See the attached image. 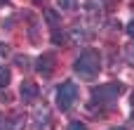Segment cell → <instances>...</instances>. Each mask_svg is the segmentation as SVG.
<instances>
[{"label":"cell","instance_id":"8992f818","mask_svg":"<svg viewBox=\"0 0 134 130\" xmlns=\"http://www.w3.org/2000/svg\"><path fill=\"white\" fill-rule=\"evenodd\" d=\"M85 12L92 21H101L106 14V0H85Z\"/></svg>","mask_w":134,"mask_h":130},{"label":"cell","instance_id":"3957f363","mask_svg":"<svg viewBox=\"0 0 134 130\" xmlns=\"http://www.w3.org/2000/svg\"><path fill=\"white\" fill-rule=\"evenodd\" d=\"M75 99H78V85L73 81H64L57 90V107L61 111H68L75 104Z\"/></svg>","mask_w":134,"mask_h":130},{"label":"cell","instance_id":"7c38bea8","mask_svg":"<svg viewBox=\"0 0 134 130\" xmlns=\"http://www.w3.org/2000/svg\"><path fill=\"white\" fill-rule=\"evenodd\" d=\"M57 5H59L61 9H71V7L75 5V0H57Z\"/></svg>","mask_w":134,"mask_h":130},{"label":"cell","instance_id":"4fadbf2b","mask_svg":"<svg viewBox=\"0 0 134 130\" xmlns=\"http://www.w3.org/2000/svg\"><path fill=\"white\" fill-rule=\"evenodd\" d=\"M68 130H87V126H85V123H80V121H73V123L68 126Z\"/></svg>","mask_w":134,"mask_h":130},{"label":"cell","instance_id":"30bf717a","mask_svg":"<svg viewBox=\"0 0 134 130\" xmlns=\"http://www.w3.org/2000/svg\"><path fill=\"white\" fill-rule=\"evenodd\" d=\"M125 59H127L130 66H134V43H130V45L125 47Z\"/></svg>","mask_w":134,"mask_h":130},{"label":"cell","instance_id":"ba28073f","mask_svg":"<svg viewBox=\"0 0 134 130\" xmlns=\"http://www.w3.org/2000/svg\"><path fill=\"white\" fill-rule=\"evenodd\" d=\"M38 95H40V88H38L33 81H24V83H21V99H24V102H33Z\"/></svg>","mask_w":134,"mask_h":130},{"label":"cell","instance_id":"8fae6325","mask_svg":"<svg viewBox=\"0 0 134 130\" xmlns=\"http://www.w3.org/2000/svg\"><path fill=\"white\" fill-rule=\"evenodd\" d=\"M45 17H47V21H49V24L57 28V24H59V17H57V12H54V9H47V12H45Z\"/></svg>","mask_w":134,"mask_h":130},{"label":"cell","instance_id":"7a4b0ae2","mask_svg":"<svg viewBox=\"0 0 134 130\" xmlns=\"http://www.w3.org/2000/svg\"><path fill=\"white\" fill-rule=\"evenodd\" d=\"M122 92H125V85L122 83H106V85H99V88L92 90V99L99 102V104H111Z\"/></svg>","mask_w":134,"mask_h":130},{"label":"cell","instance_id":"6da1fadb","mask_svg":"<svg viewBox=\"0 0 134 130\" xmlns=\"http://www.w3.org/2000/svg\"><path fill=\"white\" fill-rule=\"evenodd\" d=\"M73 71L82 78V81H94L101 71V54L97 50H85L80 52V57L73 62Z\"/></svg>","mask_w":134,"mask_h":130},{"label":"cell","instance_id":"e0dca14e","mask_svg":"<svg viewBox=\"0 0 134 130\" xmlns=\"http://www.w3.org/2000/svg\"><path fill=\"white\" fill-rule=\"evenodd\" d=\"M132 107H134V95H132Z\"/></svg>","mask_w":134,"mask_h":130},{"label":"cell","instance_id":"52a82bcc","mask_svg":"<svg viewBox=\"0 0 134 130\" xmlns=\"http://www.w3.org/2000/svg\"><path fill=\"white\" fill-rule=\"evenodd\" d=\"M90 40H92V31H87L82 26H73L68 31V43L71 45H87Z\"/></svg>","mask_w":134,"mask_h":130},{"label":"cell","instance_id":"ac0fdd59","mask_svg":"<svg viewBox=\"0 0 134 130\" xmlns=\"http://www.w3.org/2000/svg\"><path fill=\"white\" fill-rule=\"evenodd\" d=\"M2 2H7V0H0V5H2Z\"/></svg>","mask_w":134,"mask_h":130},{"label":"cell","instance_id":"5b68a950","mask_svg":"<svg viewBox=\"0 0 134 130\" xmlns=\"http://www.w3.org/2000/svg\"><path fill=\"white\" fill-rule=\"evenodd\" d=\"M35 69H38V73H40L42 78H49V76L54 73V69H57V57H54L52 52L40 54L38 62H35Z\"/></svg>","mask_w":134,"mask_h":130},{"label":"cell","instance_id":"277c9868","mask_svg":"<svg viewBox=\"0 0 134 130\" xmlns=\"http://www.w3.org/2000/svg\"><path fill=\"white\" fill-rule=\"evenodd\" d=\"M52 111L42 104V107H35L33 111V130H52Z\"/></svg>","mask_w":134,"mask_h":130},{"label":"cell","instance_id":"2e32d148","mask_svg":"<svg viewBox=\"0 0 134 130\" xmlns=\"http://www.w3.org/2000/svg\"><path fill=\"white\" fill-rule=\"evenodd\" d=\"M111 130H127V128H111Z\"/></svg>","mask_w":134,"mask_h":130},{"label":"cell","instance_id":"5bb4252c","mask_svg":"<svg viewBox=\"0 0 134 130\" xmlns=\"http://www.w3.org/2000/svg\"><path fill=\"white\" fill-rule=\"evenodd\" d=\"M127 33H130V36H132V38H134V19H132V21H130V24H127Z\"/></svg>","mask_w":134,"mask_h":130},{"label":"cell","instance_id":"9c48e42d","mask_svg":"<svg viewBox=\"0 0 134 130\" xmlns=\"http://www.w3.org/2000/svg\"><path fill=\"white\" fill-rule=\"evenodd\" d=\"M9 78H12L9 69H7V66H0V88H7V85H9Z\"/></svg>","mask_w":134,"mask_h":130},{"label":"cell","instance_id":"9a60e30c","mask_svg":"<svg viewBox=\"0 0 134 130\" xmlns=\"http://www.w3.org/2000/svg\"><path fill=\"white\" fill-rule=\"evenodd\" d=\"M0 54H5V57L9 54V47H7V45H2V43H0Z\"/></svg>","mask_w":134,"mask_h":130}]
</instances>
